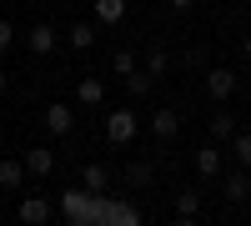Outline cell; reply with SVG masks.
Masks as SVG:
<instances>
[{
	"label": "cell",
	"mask_w": 251,
	"mask_h": 226,
	"mask_svg": "<svg viewBox=\"0 0 251 226\" xmlns=\"http://www.w3.org/2000/svg\"><path fill=\"white\" fill-rule=\"evenodd\" d=\"M46 131H50V136H71V131H75V111L60 106V100L46 106Z\"/></svg>",
	"instance_id": "obj_8"
},
{
	"label": "cell",
	"mask_w": 251,
	"mask_h": 226,
	"mask_svg": "<svg viewBox=\"0 0 251 226\" xmlns=\"http://www.w3.org/2000/svg\"><path fill=\"white\" fill-rule=\"evenodd\" d=\"M5 86H10V80H5V71H0V96H5Z\"/></svg>",
	"instance_id": "obj_25"
},
{
	"label": "cell",
	"mask_w": 251,
	"mask_h": 226,
	"mask_svg": "<svg viewBox=\"0 0 251 226\" xmlns=\"http://www.w3.org/2000/svg\"><path fill=\"white\" fill-rule=\"evenodd\" d=\"M231 156H236V166H246V171H251V136H241V131L231 136Z\"/></svg>",
	"instance_id": "obj_20"
},
{
	"label": "cell",
	"mask_w": 251,
	"mask_h": 226,
	"mask_svg": "<svg viewBox=\"0 0 251 226\" xmlns=\"http://www.w3.org/2000/svg\"><path fill=\"white\" fill-rule=\"evenodd\" d=\"M50 216H55V206L46 196H20V206H15V221L20 226H46Z\"/></svg>",
	"instance_id": "obj_2"
},
{
	"label": "cell",
	"mask_w": 251,
	"mask_h": 226,
	"mask_svg": "<svg viewBox=\"0 0 251 226\" xmlns=\"http://www.w3.org/2000/svg\"><path fill=\"white\" fill-rule=\"evenodd\" d=\"M136 131H141V116L136 111H111L106 116V141H111V146H131Z\"/></svg>",
	"instance_id": "obj_1"
},
{
	"label": "cell",
	"mask_w": 251,
	"mask_h": 226,
	"mask_svg": "<svg viewBox=\"0 0 251 226\" xmlns=\"http://www.w3.org/2000/svg\"><path fill=\"white\" fill-rule=\"evenodd\" d=\"M96 20L100 25H121L126 20V0H96Z\"/></svg>",
	"instance_id": "obj_15"
},
{
	"label": "cell",
	"mask_w": 251,
	"mask_h": 226,
	"mask_svg": "<svg viewBox=\"0 0 251 226\" xmlns=\"http://www.w3.org/2000/svg\"><path fill=\"white\" fill-rule=\"evenodd\" d=\"M20 156H25V171H30V176H50V171H55V151H50V146H25Z\"/></svg>",
	"instance_id": "obj_9"
},
{
	"label": "cell",
	"mask_w": 251,
	"mask_h": 226,
	"mask_svg": "<svg viewBox=\"0 0 251 226\" xmlns=\"http://www.w3.org/2000/svg\"><path fill=\"white\" fill-rule=\"evenodd\" d=\"M80 186H86L91 196H100V191H106V186H111V171H106V166H96V161H91V166H86V171H80Z\"/></svg>",
	"instance_id": "obj_13"
},
{
	"label": "cell",
	"mask_w": 251,
	"mask_h": 226,
	"mask_svg": "<svg viewBox=\"0 0 251 226\" xmlns=\"http://www.w3.org/2000/svg\"><path fill=\"white\" fill-rule=\"evenodd\" d=\"M10 46H15V25L0 15V50H10Z\"/></svg>",
	"instance_id": "obj_22"
},
{
	"label": "cell",
	"mask_w": 251,
	"mask_h": 226,
	"mask_svg": "<svg viewBox=\"0 0 251 226\" xmlns=\"http://www.w3.org/2000/svg\"><path fill=\"white\" fill-rule=\"evenodd\" d=\"M0 221H5V211H0Z\"/></svg>",
	"instance_id": "obj_26"
},
{
	"label": "cell",
	"mask_w": 251,
	"mask_h": 226,
	"mask_svg": "<svg viewBox=\"0 0 251 226\" xmlns=\"http://www.w3.org/2000/svg\"><path fill=\"white\" fill-rule=\"evenodd\" d=\"M151 136H156V141H176V136H181V111H176V106H161V111L151 116Z\"/></svg>",
	"instance_id": "obj_5"
},
{
	"label": "cell",
	"mask_w": 251,
	"mask_h": 226,
	"mask_svg": "<svg viewBox=\"0 0 251 226\" xmlns=\"http://www.w3.org/2000/svg\"><path fill=\"white\" fill-rule=\"evenodd\" d=\"M151 80H156V75H151V71H141V66H136V71H131V75H126V91H131V96H136V100H146V96H151Z\"/></svg>",
	"instance_id": "obj_18"
},
{
	"label": "cell",
	"mask_w": 251,
	"mask_h": 226,
	"mask_svg": "<svg viewBox=\"0 0 251 226\" xmlns=\"http://www.w3.org/2000/svg\"><path fill=\"white\" fill-rule=\"evenodd\" d=\"M196 216H201V191L181 186L176 191V221H196Z\"/></svg>",
	"instance_id": "obj_12"
},
{
	"label": "cell",
	"mask_w": 251,
	"mask_h": 226,
	"mask_svg": "<svg viewBox=\"0 0 251 226\" xmlns=\"http://www.w3.org/2000/svg\"><path fill=\"white\" fill-rule=\"evenodd\" d=\"M25 156H5L0 161V191H20V181H25Z\"/></svg>",
	"instance_id": "obj_10"
},
{
	"label": "cell",
	"mask_w": 251,
	"mask_h": 226,
	"mask_svg": "<svg viewBox=\"0 0 251 226\" xmlns=\"http://www.w3.org/2000/svg\"><path fill=\"white\" fill-rule=\"evenodd\" d=\"M236 86H241V75H236V71H226V66L206 71V96H211V100H226V96H236Z\"/></svg>",
	"instance_id": "obj_4"
},
{
	"label": "cell",
	"mask_w": 251,
	"mask_h": 226,
	"mask_svg": "<svg viewBox=\"0 0 251 226\" xmlns=\"http://www.w3.org/2000/svg\"><path fill=\"white\" fill-rule=\"evenodd\" d=\"M231 136H236V121H231V111H216V116H211V141L231 146Z\"/></svg>",
	"instance_id": "obj_16"
},
{
	"label": "cell",
	"mask_w": 251,
	"mask_h": 226,
	"mask_svg": "<svg viewBox=\"0 0 251 226\" xmlns=\"http://www.w3.org/2000/svg\"><path fill=\"white\" fill-rule=\"evenodd\" d=\"M166 5H171V10L181 15V10H191V5H196V0H166Z\"/></svg>",
	"instance_id": "obj_23"
},
{
	"label": "cell",
	"mask_w": 251,
	"mask_h": 226,
	"mask_svg": "<svg viewBox=\"0 0 251 226\" xmlns=\"http://www.w3.org/2000/svg\"><path fill=\"white\" fill-rule=\"evenodd\" d=\"M75 100H80V106H106V80H100V75H80Z\"/></svg>",
	"instance_id": "obj_11"
},
{
	"label": "cell",
	"mask_w": 251,
	"mask_h": 226,
	"mask_svg": "<svg viewBox=\"0 0 251 226\" xmlns=\"http://www.w3.org/2000/svg\"><path fill=\"white\" fill-rule=\"evenodd\" d=\"M25 46H30V55L46 60V55H55V46H60V30L50 25V20H40V25H30V30H25Z\"/></svg>",
	"instance_id": "obj_3"
},
{
	"label": "cell",
	"mask_w": 251,
	"mask_h": 226,
	"mask_svg": "<svg viewBox=\"0 0 251 226\" xmlns=\"http://www.w3.org/2000/svg\"><path fill=\"white\" fill-rule=\"evenodd\" d=\"M221 156H226V151H221V141H206V146L196 151V171H201L206 181H216V176H221Z\"/></svg>",
	"instance_id": "obj_7"
},
{
	"label": "cell",
	"mask_w": 251,
	"mask_h": 226,
	"mask_svg": "<svg viewBox=\"0 0 251 226\" xmlns=\"http://www.w3.org/2000/svg\"><path fill=\"white\" fill-rule=\"evenodd\" d=\"M221 196H226V201H251V171H246V166L226 171V176H221Z\"/></svg>",
	"instance_id": "obj_6"
},
{
	"label": "cell",
	"mask_w": 251,
	"mask_h": 226,
	"mask_svg": "<svg viewBox=\"0 0 251 226\" xmlns=\"http://www.w3.org/2000/svg\"><path fill=\"white\" fill-rule=\"evenodd\" d=\"M146 71H151V75H166V71H171V55H166L161 46H151V50H146Z\"/></svg>",
	"instance_id": "obj_19"
},
{
	"label": "cell",
	"mask_w": 251,
	"mask_h": 226,
	"mask_svg": "<svg viewBox=\"0 0 251 226\" xmlns=\"http://www.w3.org/2000/svg\"><path fill=\"white\" fill-rule=\"evenodd\" d=\"M66 40L75 50H91L96 46V25H91V20H75V25H66Z\"/></svg>",
	"instance_id": "obj_14"
},
{
	"label": "cell",
	"mask_w": 251,
	"mask_h": 226,
	"mask_svg": "<svg viewBox=\"0 0 251 226\" xmlns=\"http://www.w3.org/2000/svg\"><path fill=\"white\" fill-rule=\"evenodd\" d=\"M241 55H246V60H251V30H246V40H241Z\"/></svg>",
	"instance_id": "obj_24"
},
{
	"label": "cell",
	"mask_w": 251,
	"mask_h": 226,
	"mask_svg": "<svg viewBox=\"0 0 251 226\" xmlns=\"http://www.w3.org/2000/svg\"><path fill=\"white\" fill-rule=\"evenodd\" d=\"M151 181H156V166H146V161H136V166L126 171V186H131V191H146Z\"/></svg>",
	"instance_id": "obj_17"
},
{
	"label": "cell",
	"mask_w": 251,
	"mask_h": 226,
	"mask_svg": "<svg viewBox=\"0 0 251 226\" xmlns=\"http://www.w3.org/2000/svg\"><path fill=\"white\" fill-rule=\"evenodd\" d=\"M111 71H116V75L126 80V75L136 71V55H131V50H116V55H111Z\"/></svg>",
	"instance_id": "obj_21"
}]
</instances>
